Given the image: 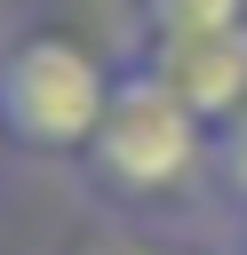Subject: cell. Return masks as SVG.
Segmentation results:
<instances>
[{
  "label": "cell",
  "instance_id": "3",
  "mask_svg": "<svg viewBox=\"0 0 247 255\" xmlns=\"http://www.w3.org/2000/svg\"><path fill=\"white\" fill-rule=\"evenodd\" d=\"M143 72H151L183 112H199L207 128H223V120L247 104V24H231V32H191V40H151V48H143Z\"/></svg>",
  "mask_w": 247,
  "mask_h": 255
},
{
  "label": "cell",
  "instance_id": "1",
  "mask_svg": "<svg viewBox=\"0 0 247 255\" xmlns=\"http://www.w3.org/2000/svg\"><path fill=\"white\" fill-rule=\"evenodd\" d=\"M88 183L120 207H175L199 183H215V128L199 112H183L143 64L120 72L112 112L96 128V143L80 151Z\"/></svg>",
  "mask_w": 247,
  "mask_h": 255
},
{
  "label": "cell",
  "instance_id": "4",
  "mask_svg": "<svg viewBox=\"0 0 247 255\" xmlns=\"http://www.w3.org/2000/svg\"><path fill=\"white\" fill-rule=\"evenodd\" d=\"M247 24V0H143L151 40H191V32H231Z\"/></svg>",
  "mask_w": 247,
  "mask_h": 255
},
{
  "label": "cell",
  "instance_id": "2",
  "mask_svg": "<svg viewBox=\"0 0 247 255\" xmlns=\"http://www.w3.org/2000/svg\"><path fill=\"white\" fill-rule=\"evenodd\" d=\"M120 72H104V56L56 24L16 32L0 48V135L40 151V159H80L112 112Z\"/></svg>",
  "mask_w": 247,
  "mask_h": 255
},
{
  "label": "cell",
  "instance_id": "6",
  "mask_svg": "<svg viewBox=\"0 0 247 255\" xmlns=\"http://www.w3.org/2000/svg\"><path fill=\"white\" fill-rule=\"evenodd\" d=\"M120 255H167V247H120Z\"/></svg>",
  "mask_w": 247,
  "mask_h": 255
},
{
  "label": "cell",
  "instance_id": "7",
  "mask_svg": "<svg viewBox=\"0 0 247 255\" xmlns=\"http://www.w3.org/2000/svg\"><path fill=\"white\" fill-rule=\"evenodd\" d=\"M239 255H247V231H239Z\"/></svg>",
  "mask_w": 247,
  "mask_h": 255
},
{
  "label": "cell",
  "instance_id": "8",
  "mask_svg": "<svg viewBox=\"0 0 247 255\" xmlns=\"http://www.w3.org/2000/svg\"><path fill=\"white\" fill-rule=\"evenodd\" d=\"M0 143H8V135H0Z\"/></svg>",
  "mask_w": 247,
  "mask_h": 255
},
{
  "label": "cell",
  "instance_id": "5",
  "mask_svg": "<svg viewBox=\"0 0 247 255\" xmlns=\"http://www.w3.org/2000/svg\"><path fill=\"white\" fill-rule=\"evenodd\" d=\"M215 191H223V199L247 215V104H239V112L215 128Z\"/></svg>",
  "mask_w": 247,
  "mask_h": 255
}]
</instances>
